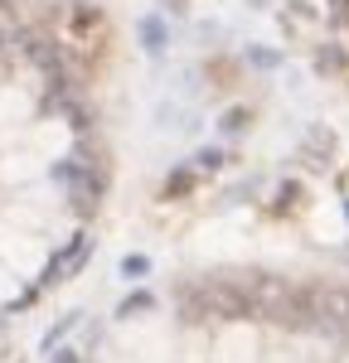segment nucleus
Segmentation results:
<instances>
[{"mask_svg": "<svg viewBox=\"0 0 349 363\" xmlns=\"http://www.w3.org/2000/svg\"><path fill=\"white\" fill-rule=\"evenodd\" d=\"M311 315H330L335 325H345L349 320V291H340V286H320V291H311Z\"/></svg>", "mask_w": 349, "mask_h": 363, "instance_id": "obj_2", "label": "nucleus"}, {"mask_svg": "<svg viewBox=\"0 0 349 363\" xmlns=\"http://www.w3.org/2000/svg\"><path fill=\"white\" fill-rule=\"evenodd\" d=\"M189 189H194V175H185V170L165 180V194H189Z\"/></svg>", "mask_w": 349, "mask_h": 363, "instance_id": "obj_4", "label": "nucleus"}, {"mask_svg": "<svg viewBox=\"0 0 349 363\" xmlns=\"http://www.w3.org/2000/svg\"><path fill=\"white\" fill-rule=\"evenodd\" d=\"M141 34L150 39V49H160V24H155V20H146V29H141Z\"/></svg>", "mask_w": 349, "mask_h": 363, "instance_id": "obj_8", "label": "nucleus"}, {"mask_svg": "<svg viewBox=\"0 0 349 363\" xmlns=\"http://www.w3.org/2000/svg\"><path fill=\"white\" fill-rule=\"evenodd\" d=\"M150 305H155V300H150L146 291H136V295H126V300H121V315H141V310H150Z\"/></svg>", "mask_w": 349, "mask_h": 363, "instance_id": "obj_3", "label": "nucleus"}, {"mask_svg": "<svg viewBox=\"0 0 349 363\" xmlns=\"http://www.w3.org/2000/svg\"><path fill=\"white\" fill-rule=\"evenodd\" d=\"M224 126H228V131H242V126H247V111H228V121H224Z\"/></svg>", "mask_w": 349, "mask_h": 363, "instance_id": "obj_9", "label": "nucleus"}, {"mask_svg": "<svg viewBox=\"0 0 349 363\" xmlns=\"http://www.w3.org/2000/svg\"><path fill=\"white\" fill-rule=\"evenodd\" d=\"M54 363H78V354H73V349H63V354H59Z\"/></svg>", "mask_w": 349, "mask_h": 363, "instance_id": "obj_10", "label": "nucleus"}, {"mask_svg": "<svg viewBox=\"0 0 349 363\" xmlns=\"http://www.w3.org/2000/svg\"><path fill=\"white\" fill-rule=\"evenodd\" d=\"M93 24H98V10H78L73 15V29H93Z\"/></svg>", "mask_w": 349, "mask_h": 363, "instance_id": "obj_6", "label": "nucleus"}, {"mask_svg": "<svg viewBox=\"0 0 349 363\" xmlns=\"http://www.w3.org/2000/svg\"><path fill=\"white\" fill-rule=\"evenodd\" d=\"M0 39H5V34H0Z\"/></svg>", "mask_w": 349, "mask_h": 363, "instance_id": "obj_11", "label": "nucleus"}, {"mask_svg": "<svg viewBox=\"0 0 349 363\" xmlns=\"http://www.w3.org/2000/svg\"><path fill=\"white\" fill-rule=\"evenodd\" d=\"M146 267H150L146 257H126V262H121V272H126V276H141V272H146Z\"/></svg>", "mask_w": 349, "mask_h": 363, "instance_id": "obj_7", "label": "nucleus"}, {"mask_svg": "<svg viewBox=\"0 0 349 363\" xmlns=\"http://www.w3.org/2000/svg\"><path fill=\"white\" fill-rule=\"evenodd\" d=\"M194 160H199V170H219V165H224V155H219V150H199Z\"/></svg>", "mask_w": 349, "mask_h": 363, "instance_id": "obj_5", "label": "nucleus"}, {"mask_svg": "<svg viewBox=\"0 0 349 363\" xmlns=\"http://www.w3.org/2000/svg\"><path fill=\"white\" fill-rule=\"evenodd\" d=\"M247 295H252V310L277 325H306V315H311V291H301L281 276H252Z\"/></svg>", "mask_w": 349, "mask_h": 363, "instance_id": "obj_1", "label": "nucleus"}]
</instances>
